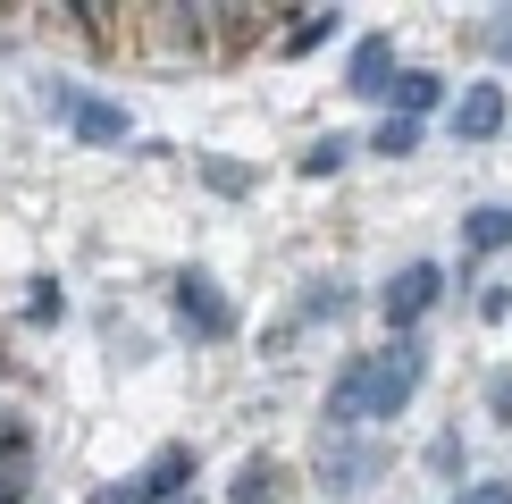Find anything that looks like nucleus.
I'll use <instances>...</instances> for the list:
<instances>
[{
    "mask_svg": "<svg viewBox=\"0 0 512 504\" xmlns=\"http://www.w3.org/2000/svg\"><path fill=\"white\" fill-rule=\"evenodd\" d=\"M445 118H454V135H462V143H496V135H504V118H512V101H504V84H496V76H479V84H462V93H454V110H445Z\"/></svg>",
    "mask_w": 512,
    "mask_h": 504,
    "instance_id": "obj_6",
    "label": "nucleus"
},
{
    "mask_svg": "<svg viewBox=\"0 0 512 504\" xmlns=\"http://www.w3.org/2000/svg\"><path fill=\"white\" fill-rule=\"evenodd\" d=\"M412 143H420V126H412V118H387V126H378V135H370V152L403 160V152H412Z\"/></svg>",
    "mask_w": 512,
    "mask_h": 504,
    "instance_id": "obj_13",
    "label": "nucleus"
},
{
    "mask_svg": "<svg viewBox=\"0 0 512 504\" xmlns=\"http://www.w3.org/2000/svg\"><path fill=\"white\" fill-rule=\"evenodd\" d=\"M319 42H336V9H328V17H294V34H286V51L303 59V51H319Z\"/></svg>",
    "mask_w": 512,
    "mask_h": 504,
    "instance_id": "obj_12",
    "label": "nucleus"
},
{
    "mask_svg": "<svg viewBox=\"0 0 512 504\" xmlns=\"http://www.w3.org/2000/svg\"><path fill=\"white\" fill-rule=\"evenodd\" d=\"M370 462H378V454H361V446H328V454H319V488H328V496L370 488Z\"/></svg>",
    "mask_w": 512,
    "mask_h": 504,
    "instance_id": "obj_8",
    "label": "nucleus"
},
{
    "mask_svg": "<svg viewBox=\"0 0 512 504\" xmlns=\"http://www.w3.org/2000/svg\"><path fill=\"white\" fill-rule=\"evenodd\" d=\"M437 294H445V269H437V261H403L395 278H387V294H378V303H387V328L412 336V328L437 311Z\"/></svg>",
    "mask_w": 512,
    "mask_h": 504,
    "instance_id": "obj_2",
    "label": "nucleus"
},
{
    "mask_svg": "<svg viewBox=\"0 0 512 504\" xmlns=\"http://www.w3.org/2000/svg\"><path fill=\"white\" fill-rule=\"evenodd\" d=\"M51 110L76 126L84 143H126L135 135V118L118 110V101H101V93H84V84H51Z\"/></svg>",
    "mask_w": 512,
    "mask_h": 504,
    "instance_id": "obj_4",
    "label": "nucleus"
},
{
    "mask_svg": "<svg viewBox=\"0 0 512 504\" xmlns=\"http://www.w3.org/2000/svg\"><path fill=\"white\" fill-rule=\"evenodd\" d=\"M462 244L471 252H504L512 244V210H471V219H462Z\"/></svg>",
    "mask_w": 512,
    "mask_h": 504,
    "instance_id": "obj_10",
    "label": "nucleus"
},
{
    "mask_svg": "<svg viewBox=\"0 0 512 504\" xmlns=\"http://www.w3.org/2000/svg\"><path fill=\"white\" fill-rule=\"evenodd\" d=\"M177 488H194V446H160L152 471H135V479H118V488H101L93 504H168Z\"/></svg>",
    "mask_w": 512,
    "mask_h": 504,
    "instance_id": "obj_3",
    "label": "nucleus"
},
{
    "mask_svg": "<svg viewBox=\"0 0 512 504\" xmlns=\"http://www.w3.org/2000/svg\"><path fill=\"white\" fill-rule=\"evenodd\" d=\"M202 185H219V194H252V168L244 160H202Z\"/></svg>",
    "mask_w": 512,
    "mask_h": 504,
    "instance_id": "obj_14",
    "label": "nucleus"
},
{
    "mask_svg": "<svg viewBox=\"0 0 512 504\" xmlns=\"http://www.w3.org/2000/svg\"><path fill=\"white\" fill-rule=\"evenodd\" d=\"M336 168H345V143H311V152H303V177H336Z\"/></svg>",
    "mask_w": 512,
    "mask_h": 504,
    "instance_id": "obj_15",
    "label": "nucleus"
},
{
    "mask_svg": "<svg viewBox=\"0 0 512 504\" xmlns=\"http://www.w3.org/2000/svg\"><path fill=\"white\" fill-rule=\"evenodd\" d=\"M227 504H277V471H269V462H244L236 488H227Z\"/></svg>",
    "mask_w": 512,
    "mask_h": 504,
    "instance_id": "obj_11",
    "label": "nucleus"
},
{
    "mask_svg": "<svg viewBox=\"0 0 512 504\" xmlns=\"http://www.w3.org/2000/svg\"><path fill=\"white\" fill-rule=\"evenodd\" d=\"M177 311H185V328H194V336H210V345H219V336H236V303L219 294L210 269H177Z\"/></svg>",
    "mask_w": 512,
    "mask_h": 504,
    "instance_id": "obj_5",
    "label": "nucleus"
},
{
    "mask_svg": "<svg viewBox=\"0 0 512 504\" xmlns=\"http://www.w3.org/2000/svg\"><path fill=\"white\" fill-rule=\"evenodd\" d=\"M454 504H512V488H504V479H479V488H462Z\"/></svg>",
    "mask_w": 512,
    "mask_h": 504,
    "instance_id": "obj_16",
    "label": "nucleus"
},
{
    "mask_svg": "<svg viewBox=\"0 0 512 504\" xmlns=\"http://www.w3.org/2000/svg\"><path fill=\"white\" fill-rule=\"evenodd\" d=\"M420 370H429L420 336H395L387 353H353V362L336 370V387H328V420H395L412 404Z\"/></svg>",
    "mask_w": 512,
    "mask_h": 504,
    "instance_id": "obj_1",
    "label": "nucleus"
},
{
    "mask_svg": "<svg viewBox=\"0 0 512 504\" xmlns=\"http://www.w3.org/2000/svg\"><path fill=\"white\" fill-rule=\"evenodd\" d=\"M387 101H395L387 118H412V126H420V118L437 110V76H429V68H395V93H387Z\"/></svg>",
    "mask_w": 512,
    "mask_h": 504,
    "instance_id": "obj_9",
    "label": "nucleus"
},
{
    "mask_svg": "<svg viewBox=\"0 0 512 504\" xmlns=\"http://www.w3.org/2000/svg\"><path fill=\"white\" fill-rule=\"evenodd\" d=\"M353 93L361 101H378V93H395V42H361V51H353Z\"/></svg>",
    "mask_w": 512,
    "mask_h": 504,
    "instance_id": "obj_7",
    "label": "nucleus"
}]
</instances>
